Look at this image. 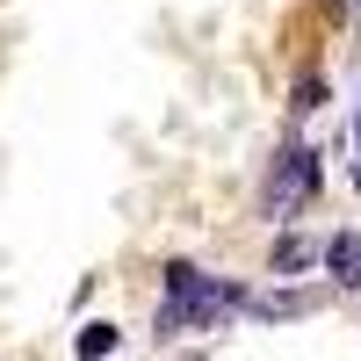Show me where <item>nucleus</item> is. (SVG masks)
<instances>
[{
  "instance_id": "nucleus-2",
  "label": "nucleus",
  "mask_w": 361,
  "mask_h": 361,
  "mask_svg": "<svg viewBox=\"0 0 361 361\" xmlns=\"http://www.w3.org/2000/svg\"><path fill=\"white\" fill-rule=\"evenodd\" d=\"M325 267H333L340 289H354V282H361V231H340L333 246H325Z\"/></svg>"
},
{
  "instance_id": "nucleus-5",
  "label": "nucleus",
  "mask_w": 361,
  "mask_h": 361,
  "mask_svg": "<svg viewBox=\"0 0 361 361\" xmlns=\"http://www.w3.org/2000/svg\"><path fill=\"white\" fill-rule=\"evenodd\" d=\"M253 311L260 318H296V311H311V296H260Z\"/></svg>"
},
{
  "instance_id": "nucleus-6",
  "label": "nucleus",
  "mask_w": 361,
  "mask_h": 361,
  "mask_svg": "<svg viewBox=\"0 0 361 361\" xmlns=\"http://www.w3.org/2000/svg\"><path fill=\"white\" fill-rule=\"evenodd\" d=\"M318 102H325V80L304 73V80H296V109H318Z\"/></svg>"
},
{
  "instance_id": "nucleus-4",
  "label": "nucleus",
  "mask_w": 361,
  "mask_h": 361,
  "mask_svg": "<svg viewBox=\"0 0 361 361\" xmlns=\"http://www.w3.org/2000/svg\"><path fill=\"white\" fill-rule=\"evenodd\" d=\"M80 354H87V361L116 354V325H109V318H102V325H87V333H80Z\"/></svg>"
},
{
  "instance_id": "nucleus-1",
  "label": "nucleus",
  "mask_w": 361,
  "mask_h": 361,
  "mask_svg": "<svg viewBox=\"0 0 361 361\" xmlns=\"http://www.w3.org/2000/svg\"><path fill=\"white\" fill-rule=\"evenodd\" d=\"M311 180H318V152H304V145H289V152L275 159V173H267V188H260L267 217H275V209H296V195H311Z\"/></svg>"
},
{
  "instance_id": "nucleus-3",
  "label": "nucleus",
  "mask_w": 361,
  "mask_h": 361,
  "mask_svg": "<svg viewBox=\"0 0 361 361\" xmlns=\"http://www.w3.org/2000/svg\"><path fill=\"white\" fill-rule=\"evenodd\" d=\"M318 253L304 246V238H275V260H267V267H275V275H296V267H311Z\"/></svg>"
}]
</instances>
